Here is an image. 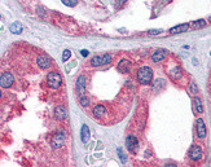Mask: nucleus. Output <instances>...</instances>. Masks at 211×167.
I'll use <instances>...</instances> for the list:
<instances>
[{"instance_id": "obj_1", "label": "nucleus", "mask_w": 211, "mask_h": 167, "mask_svg": "<svg viewBox=\"0 0 211 167\" xmlns=\"http://www.w3.org/2000/svg\"><path fill=\"white\" fill-rule=\"evenodd\" d=\"M152 78H153V71H152L150 68L148 66H143V68L139 69L137 71V79L141 84H149L152 82Z\"/></svg>"}, {"instance_id": "obj_2", "label": "nucleus", "mask_w": 211, "mask_h": 167, "mask_svg": "<svg viewBox=\"0 0 211 167\" xmlns=\"http://www.w3.org/2000/svg\"><path fill=\"white\" fill-rule=\"evenodd\" d=\"M62 83V78L61 75L58 73H49L48 75H47V84L49 85V87H52V88H58L61 85Z\"/></svg>"}, {"instance_id": "obj_3", "label": "nucleus", "mask_w": 211, "mask_h": 167, "mask_svg": "<svg viewBox=\"0 0 211 167\" xmlns=\"http://www.w3.org/2000/svg\"><path fill=\"white\" fill-rule=\"evenodd\" d=\"M75 92L78 96H83L85 92V78L84 75H80L77 79V84H75Z\"/></svg>"}, {"instance_id": "obj_4", "label": "nucleus", "mask_w": 211, "mask_h": 167, "mask_svg": "<svg viewBox=\"0 0 211 167\" xmlns=\"http://www.w3.org/2000/svg\"><path fill=\"white\" fill-rule=\"evenodd\" d=\"M137 139L135 137V136H127V139H126V145H127V149L131 151V153H136L137 151Z\"/></svg>"}, {"instance_id": "obj_5", "label": "nucleus", "mask_w": 211, "mask_h": 167, "mask_svg": "<svg viewBox=\"0 0 211 167\" xmlns=\"http://www.w3.org/2000/svg\"><path fill=\"white\" fill-rule=\"evenodd\" d=\"M13 84V74L12 73H4L0 78V85L3 88H8Z\"/></svg>"}, {"instance_id": "obj_6", "label": "nucleus", "mask_w": 211, "mask_h": 167, "mask_svg": "<svg viewBox=\"0 0 211 167\" xmlns=\"http://www.w3.org/2000/svg\"><path fill=\"white\" fill-rule=\"evenodd\" d=\"M64 144H65V134L62 131H60L53 136L52 145L54 148H61V146H64Z\"/></svg>"}, {"instance_id": "obj_7", "label": "nucleus", "mask_w": 211, "mask_h": 167, "mask_svg": "<svg viewBox=\"0 0 211 167\" xmlns=\"http://www.w3.org/2000/svg\"><path fill=\"white\" fill-rule=\"evenodd\" d=\"M189 157L192 161H198V159L202 158V150L198 145H193L189 150Z\"/></svg>"}, {"instance_id": "obj_8", "label": "nucleus", "mask_w": 211, "mask_h": 167, "mask_svg": "<svg viewBox=\"0 0 211 167\" xmlns=\"http://www.w3.org/2000/svg\"><path fill=\"white\" fill-rule=\"evenodd\" d=\"M36 62H38L39 68H42V69H48L49 66H51V64H52L51 58L47 56V54H42V56H39Z\"/></svg>"}, {"instance_id": "obj_9", "label": "nucleus", "mask_w": 211, "mask_h": 167, "mask_svg": "<svg viewBox=\"0 0 211 167\" xmlns=\"http://www.w3.org/2000/svg\"><path fill=\"white\" fill-rule=\"evenodd\" d=\"M206 134H207V131H206V126H205V122L202 120L201 118L200 119H197V135H198V137H201V139H204Z\"/></svg>"}, {"instance_id": "obj_10", "label": "nucleus", "mask_w": 211, "mask_h": 167, "mask_svg": "<svg viewBox=\"0 0 211 167\" xmlns=\"http://www.w3.org/2000/svg\"><path fill=\"white\" fill-rule=\"evenodd\" d=\"M117 69H118L119 73L126 74V73L130 71V69H131V62L128 61V60H122L118 64V66H117Z\"/></svg>"}, {"instance_id": "obj_11", "label": "nucleus", "mask_w": 211, "mask_h": 167, "mask_svg": "<svg viewBox=\"0 0 211 167\" xmlns=\"http://www.w3.org/2000/svg\"><path fill=\"white\" fill-rule=\"evenodd\" d=\"M189 29V25L188 23H183V25H179V26H175L172 27V29H170L169 33L171 35H174V34H180V33H185L186 30Z\"/></svg>"}, {"instance_id": "obj_12", "label": "nucleus", "mask_w": 211, "mask_h": 167, "mask_svg": "<svg viewBox=\"0 0 211 167\" xmlns=\"http://www.w3.org/2000/svg\"><path fill=\"white\" fill-rule=\"evenodd\" d=\"M54 115H56L57 119H65L66 118V109L64 106H61V105H58V106L54 108Z\"/></svg>"}, {"instance_id": "obj_13", "label": "nucleus", "mask_w": 211, "mask_h": 167, "mask_svg": "<svg viewBox=\"0 0 211 167\" xmlns=\"http://www.w3.org/2000/svg\"><path fill=\"white\" fill-rule=\"evenodd\" d=\"M166 50L165 49H159V50H155V52L153 53V56H152V60H153L154 62H159L162 61L163 58L166 57Z\"/></svg>"}, {"instance_id": "obj_14", "label": "nucleus", "mask_w": 211, "mask_h": 167, "mask_svg": "<svg viewBox=\"0 0 211 167\" xmlns=\"http://www.w3.org/2000/svg\"><path fill=\"white\" fill-rule=\"evenodd\" d=\"M80 139L83 143H87L89 140V128H88V126H85V124H83L80 128Z\"/></svg>"}, {"instance_id": "obj_15", "label": "nucleus", "mask_w": 211, "mask_h": 167, "mask_svg": "<svg viewBox=\"0 0 211 167\" xmlns=\"http://www.w3.org/2000/svg\"><path fill=\"white\" fill-rule=\"evenodd\" d=\"M106 114V109H105L104 105H97L93 109V115L97 117V118H101V117H104Z\"/></svg>"}, {"instance_id": "obj_16", "label": "nucleus", "mask_w": 211, "mask_h": 167, "mask_svg": "<svg viewBox=\"0 0 211 167\" xmlns=\"http://www.w3.org/2000/svg\"><path fill=\"white\" fill-rule=\"evenodd\" d=\"M9 30H10V33H13V34H21L22 33V25L19 22H14L9 26Z\"/></svg>"}, {"instance_id": "obj_17", "label": "nucleus", "mask_w": 211, "mask_h": 167, "mask_svg": "<svg viewBox=\"0 0 211 167\" xmlns=\"http://www.w3.org/2000/svg\"><path fill=\"white\" fill-rule=\"evenodd\" d=\"M193 108H194V110H196L197 113H201L204 111V108H202V104H201V100L198 99V97H194L193 99Z\"/></svg>"}, {"instance_id": "obj_18", "label": "nucleus", "mask_w": 211, "mask_h": 167, "mask_svg": "<svg viewBox=\"0 0 211 167\" xmlns=\"http://www.w3.org/2000/svg\"><path fill=\"white\" fill-rule=\"evenodd\" d=\"M91 65L92 66H101V65H103V60H101V57L100 56H95L91 60Z\"/></svg>"}, {"instance_id": "obj_19", "label": "nucleus", "mask_w": 211, "mask_h": 167, "mask_svg": "<svg viewBox=\"0 0 211 167\" xmlns=\"http://www.w3.org/2000/svg\"><path fill=\"white\" fill-rule=\"evenodd\" d=\"M79 102H80V105H82V106H87V105L89 104V99H88V97H85V96L83 95V96H80V99H79Z\"/></svg>"}, {"instance_id": "obj_20", "label": "nucleus", "mask_w": 211, "mask_h": 167, "mask_svg": "<svg viewBox=\"0 0 211 167\" xmlns=\"http://www.w3.org/2000/svg\"><path fill=\"white\" fill-rule=\"evenodd\" d=\"M192 26L194 27V29H197V27H204V26H206V22L204 21V19H200V21H194Z\"/></svg>"}, {"instance_id": "obj_21", "label": "nucleus", "mask_w": 211, "mask_h": 167, "mask_svg": "<svg viewBox=\"0 0 211 167\" xmlns=\"http://www.w3.org/2000/svg\"><path fill=\"white\" fill-rule=\"evenodd\" d=\"M101 60H103V65L110 64V61H111V56H110V54H104V56L101 57Z\"/></svg>"}, {"instance_id": "obj_22", "label": "nucleus", "mask_w": 211, "mask_h": 167, "mask_svg": "<svg viewBox=\"0 0 211 167\" xmlns=\"http://www.w3.org/2000/svg\"><path fill=\"white\" fill-rule=\"evenodd\" d=\"M70 56H71V52H70L69 49H65L64 50V53H62V61H68Z\"/></svg>"}, {"instance_id": "obj_23", "label": "nucleus", "mask_w": 211, "mask_h": 167, "mask_svg": "<svg viewBox=\"0 0 211 167\" xmlns=\"http://www.w3.org/2000/svg\"><path fill=\"white\" fill-rule=\"evenodd\" d=\"M61 1L68 7H75L77 5V0H61Z\"/></svg>"}, {"instance_id": "obj_24", "label": "nucleus", "mask_w": 211, "mask_h": 167, "mask_svg": "<svg viewBox=\"0 0 211 167\" xmlns=\"http://www.w3.org/2000/svg\"><path fill=\"white\" fill-rule=\"evenodd\" d=\"M117 151H118V154H119L120 161H122V162L124 163V162H126V157H124V155H123V151H122V149H120V148H118V149H117Z\"/></svg>"}, {"instance_id": "obj_25", "label": "nucleus", "mask_w": 211, "mask_h": 167, "mask_svg": "<svg viewBox=\"0 0 211 167\" xmlns=\"http://www.w3.org/2000/svg\"><path fill=\"white\" fill-rule=\"evenodd\" d=\"M162 33V30H149V35H157V34H161Z\"/></svg>"}, {"instance_id": "obj_26", "label": "nucleus", "mask_w": 211, "mask_h": 167, "mask_svg": "<svg viewBox=\"0 0 211 167\" xmlns=\"http://www.w3.org/2000/svg\"><path fill=\"white\" fill-rule=\"evenodd\" d=\"M126 1H127V0H115V5L117 7H120L122 4H124Z\"/></svg>"}, {"instance_id": "obj_27", "label": "nucleus", "mask_w": 211, "mask_h": 167, "mask_svg": "<svg viewBox=\"0 0 211 167\" xmlns=\"http://www.w3.org/2000/svg\"><path fill=\"white\" fill-rule=\"evenodd\" d=\"M80 53H82V56H83V57H87L88 56V50L87 49H83Z\"/></svg>"}, {"instance_id": "obj_28", "label": "nucleus", "mask_w": 211, "mask_h": 167, "mask_svg": "<svg viewBox=\"0 0 211 167\" xmlns=\"http://www.w3.org/2000/svg\"><path fill=\"white\" fill-rule=\"evenodd\" d=\"M0 97H1V91H0Z\"/></svg>"}, {"instance_id": "obj_29", "label": "nucleus", "mask_w": 211, "mask_h": 167, "mask_svg": "<svg viewBox=\"0 0 211 167\" xmlns=\"http://www.w3.org/2000/svg\"><path fill=\"white\" fill-rule=\"evenodd\" d=\"M0 18H1V14H0Z\"/></svg>"}]
</instances>
